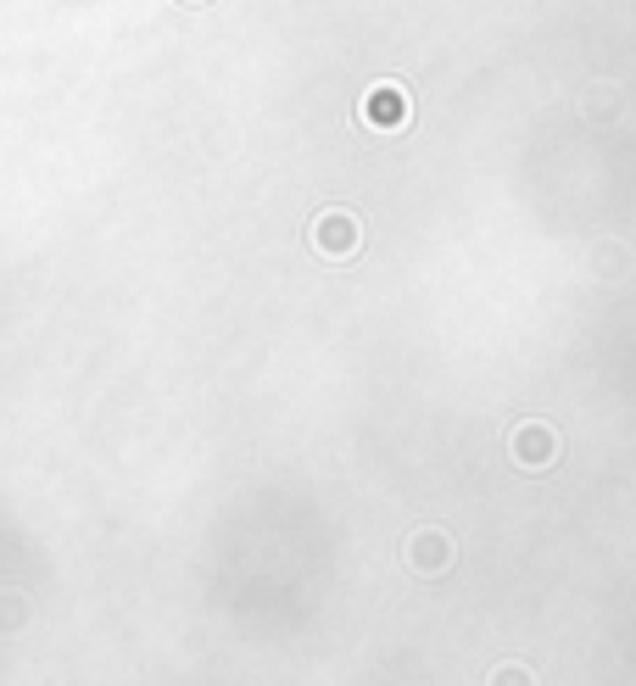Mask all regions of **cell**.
Returning a JSON list of instances; mask_svg holds the SVG:
<instances>
[]
</instances>
